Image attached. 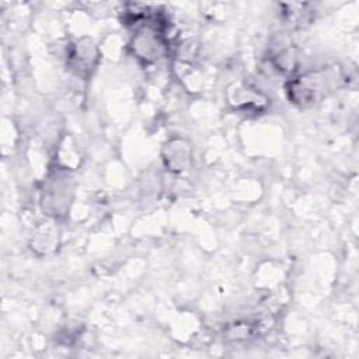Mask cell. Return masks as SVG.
<instances>
[{
    "instance_id": "cell-1",
    "label": "cell",
    "mask_w": 359,
    "mask_h": 359,
    "mask_svg": "<svg viewBox=\"0 0 359 359\" xmlns=\"http://www.w3.org/2000/svg\"><path fill=\"white\" fill-rule=\"evenodd\" d=\"M339 80L341 76L335 69L323 67L292 77L286 88L292 102L306 107L325 97L335 86H338Z\"/></svg>"
}]
</instances>
